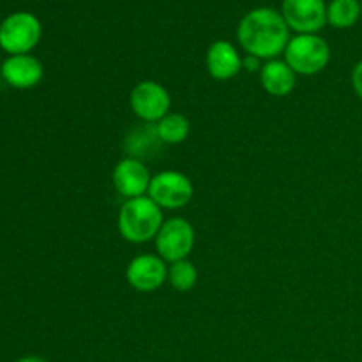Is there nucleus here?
<instances>
[{
	"mask_svg": "<svg viewBox=\"0 0 362 362\" xmlns=\"http://www.w3.org/2000/svg\"><path fill=\"white\" fill-rule=\"evenodd\" d=\"M42 64L32 55H11L2 64V76L11 87L32 88L42 80Z\"/></svg>",
	"mask_w": 362,
	"mask_h": 362,
	"instance_id": "f8f14e48",
	"label": "nucleus"
},
{
	"mask_svg": "<svg viewBox=\"0 0 362 362\" xmlns=\"http://www.w3.org/2000/svg\"><path fill=\"white\" fill-rule=\"evenodd\" d=\"M126 281L136 292H156L168 281V264L159 255H138L127 264Z\"/></svg>",
	"mask_w": 362,
	"mask_h": 362,
	"instance_id": "6e6552de",
	"label": "nucleus"
},
{
	"mask_svg": "<svg viewBox=\"0 0 362 362\" xmlns=\"http://www.w3.org/2000/svg\"><path fill=\"white\" fill-rule=\"evenodd\" d=\"M194 186L187 175L177 170H165L152 177L147 197L161 209H182L193 200Z\"/></svg>",
	"mask_w": 362,
	"mask_h": 362,
	"instance_id": "423d86ee",
	"label": "nucleus"
},
{
	"mask_svg": "<svg viewBox=\"0 0 362 362\" xmlns=\"http://www.w3.org/2000/svg\"><path fill=\"white\" fill-rule=\"evenodd\" d=\"M16 362H48V361L42 359V357H37V356H28V357H23V359H20Z\"/></svg>",
	"mask_w": 362,
	"mask_h": 362,
	"instance_id": "6ab92c4d",
	"label": "nucleus"
},
{
	"mask_svg": "<svg viewBox=\"0 0 362 362\" xmlns=\"http://www.w3.org/2000/svg\"><path fill=\"white\" fill-rule=\"evenodd\" d=\"M205 66H207V73L214 80L226 81L235 78L243 71V57L239 55L232 42L216 41L209 46Z\"/></svg>",
	"mask_w": 362,
	"mask_h": 362,
	"instance_id": "9b49d317",
	"label": "nucleus"
},
{
	"mask_svg": "<svg viewBox=\"0 0 362 362\" xmlns=\"http://www.w3.org/2000/svg\"><path fill=\"white\" fill-rule=\"evenodd\" d=\"M194 228L187 219L184 218H170L159 228L156 235L154 244L156 251L166 264L186 260L194 247Z\"/></svg>",
	"mask_w": 362,
	"mask_h": 362,
	"instance_id": "39448f33",
	"label": "nucleus"
},
{
	"mask_svg": "<svg viewBox=\"0 0 362 362\" xmlns=\"http://www.w3.org/2000/svg\"><path fill=\"white\" fill-rule=\"evenodd\" d=\"M129 106L134 115L147 124H158L172 108V98L165 85L154 80H144L133 87Z\"/></svg>",
	"mask_w": 362,
	"mask_h": 362,
	"instance_id": "0eeeda50",
	"label": "nucleus"
},
{
	"mask_svg": "<svg viewBox=\"0 0 362 362\" xmlns=\"http://www.w3.org/2000/svg\"><path fill=\"white\" fill-rule=\"evenodd\" d=\"M237 39L247 55L260 60H274L285 53L290 37V28L279 11L271 7H258L250 11L237 27Z\"/></svg>",
	"mask_w": 362,
	"mask_h": 362,
	"instance_id": "f257e3e1",
	"label": "nucleus"
},
{
	"mask_svg": "<svg viewBox=\"0 0 362 362\" xmlns=\"http://www.w3.org/2000/svg\"><path fill=\"white\" fill-rule=\"evenodd\" d=\"M163 223V209L145 194L124 202L117 218V228L127 243L145 244L156 239Z\"/></svg>",
	"mask_w": 362,
	"mask_h": 362,
	"instance_id": "f03ea898",
	"label": "nucleus"
},
{
	"mask_svg": "<svg viewBox=\"0 0 362 362\" xmlns=\"http://www.w3.org/2000/svg\"><path fill=\"white\" fill-rule=\"evenodd\" d=\"M41 21L30 13H14L0 25V46L11 55H27L41 39Z\"/></svg>",
	"mask_w": 362,
	"mask_h": 362,
	"instance_id": "20e7f679",
	"label": "nucleus"
},
{
	"mask_svg": "<svg viewBox=\"0 0 362 362\" xmlns=\"http://www.w3.org/2000/svg\"><path fill=\"white\" fill-rule=\"evenodd\" d=\"M151 173L147 166L136 158H124L115 165L112 172V184L117 193L126 200L145 197L151 186Z\"/></svg>",
	"mask_w": 362,
	"mask_h": 362,
	"instance_id": "9d476101",
	"label": "nucleus"
},
{
	"mask_svg": "<svg viewBox=\"0 0 362 362\" xmlns=\"http://www.w3.org/2000/svg\"><path fill=\"white\" fill-rule=\"evenodd\" d=\"M243 69L250 71V73H253V71L262 69V60L258 59V57L246 55V57H244V59H243Z\"/></svg>",
	"mask_w": 362,
	"mask_h": 362,
	"instance_id": "a211bd4d",
	"label": "nucleus"
},
{
	"mask_svg": "<svg viewBox=\"0 0 362 362\" xmlns=\"http://www.w3.org/2000/svg\"><path fill=\"white\" fill-rule=\"evenodd\" d=\"M359 0H332L327 6V23L334 28H350L359 21Z\"/></svg>",
	"mask_w": 362,
	"mask_h": 362,
	"instance_id": "2eb2a0df",
	"label": "nucleus"
},
{
	"mask_svg": "<svg viewBox=\"0 0 362 362\" xmlns=\"http://www.w3.org/2000/svg\"><path fill=\"white\" fill-rule=\"evenodd\" d=\"M154 133L159 141L168 145H179L187 140L191 133V124L187 117L182 113H172L163 117L158 124L154 126Z\"/></svg>",
	"mask_w": 362,
	"mask_h": 362,
	"instance_id": "4468645a",
	"label": "nucleus"
},
{
	"mask_svg": "<svg viewBox=\"0 0 362 362\" xmlns=\"http://www.w3.org/2000/svg\"><path fill=\"white\" fill-rule=\"evenodd\" d=\"M198 271L191 260H179L168 265V283L177 292H189L197 286Z\"/></svg>",
	"mask_w": 362,
	"mask_h": 362,
	"instance_id": "dca6fc26",
	"label": "nucleus"
},
{
	"mask_svg": "<svg viewBox=\"0 0 362 362\" xmlns=\"http://www.w3.org/2000/svg\"><path fill=\"white\" fill-rule=\"evenodd\" d=\"M260 83L272 98H286L297 83V74L285 60H267L260 69Z\"/></svg>",
	"mask_w": 362,
	"mask_h": 362,
	"instance_id": "ddd939ff",
	"label": "nucleus"
},
{
	"mask_svg": "<svg viewBox=\"0 0 362 362\" xmlns=\"http://www.w3.org/2000/svg\"><path fill=\"white\" fill-rule=\"evenodd\" d=\"M285 62L300 76L320 74L331 62L327 41L317 34H297L286 45Z\"/></svg>",
	"mask_w": 362,
	"mask_h": 362,
	"instance_id": "7ed1b4c3",
	"label": "nucleus"
},
{
	"mask_svg": "<svg viewBox=\"0 0 362 362\" xmlns=\"http://www.w3.org/2000/svg\"><path fill=\"white\" fill-rule=\"evenodd\" d=\"M352 88L362 101V60H359L352 69Z\"/></svg>",
	"mask_w": 362,
	"mask_h": 362,
	"instance_id": "f3484780",
	"label": "nucleus"
},
{
	"mask_svg": "<svg viewBox=\"0 0 362 362\" xmlns=\"http://www.w3.org/2000/svg\"><path fill=\"white\" fill-rule=\"evenodd\" d=\"M281 14L290 30L297 34H317L327 25L324 0H283Z\"/></svg>",
	"mask_w": 362,
	"mask_h": 362,
	"instance_id": "1a4fd4ad",
	"label": "nucleus"
},
{
	"mask_svg": "<svg viewBox=\"0 0 362 362\" xmlns=\"http://www.w3.org/2000/svg\"><path fill=\"white\" fill-rule=\"evenodd\" d=\"M361 16H362V0H361Z\"/></svg>",
	"mask_w": 362,
	"mask_h": 362,
	"instance_id": "aec40b11",
	"label": "nucleus"
}]
</instances>
